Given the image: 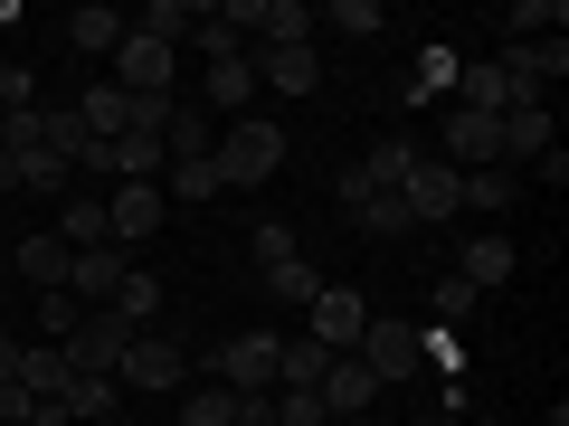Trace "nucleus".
Instances as JSON below:
<instances>
[{
  "mask_svg": "<svg viewBox=\"0 0 569 426\" xmlns=\"http://www.w3.org/2000/svg\"><path fill=\"white\" fill-rule=\"evenodd\" d=\"M284 152H295V142H284V123H266V114H238V123H228V133H219V152H209V162H219V181L228 190H257V181H276V171H284Z\"/></svg>",
  "mask_w": 569,
  "mask_h": 426,
  "instance_id": "obj_1",
  "label": "nucleus"
},
{
  "mask_svg": "<svg viewBox=\"0 0 569 426\" xmlns=\"http://www.w3.org/2000/svg\"><path fill=\"white\" fill-rule=\"evenodd\" d=\"M219 10H228V29H238L247 58H266V48H305V39H313V10H305V0H219Z\"/></svg>",
  "mask_w": 569,
  "mask_h": 426,
  "instance_id": "obj_2",
  "label": "nucleus"
},
{
  "mask_svg": "<svg viewBox=\"0 0 569 426\" xmlns=\"http://www.w3.org/2000/svg\"><path fill=\"white\" fill-rule=\"evenodd\" d=\"M114 388H152V398H181L190 388V351L171 342V332H133L114 361Z\"/></svg>",
  "mask_w": 569,
  "mask_h": 426,
  "instance_id": "obj_3",
  "label": "nucleus"
},
{
  "mask_svg": "<svg viewBox=\"0 0 569 426\" xmlns=\"http://www.w3.org/2000/svg\"><path fill=\"white\" fill-rule=\"evenodd\" d=\"M399 209H408V227H447V219H466V171L437 162V152H418V171L399 181Z\"/></svg>",
  "mask_w": 569,
  "mask_h": 426,
  "instance_id": "obj_4",
  "label": "nucleus"
},
{
  "mask_svg": "<svg viewBox=\"0 0 569 426\" xmlns=\"http://www.w3.org/2000/svg\"><path fill=\"white\" fill-rule=\"evenodd\" d=\"M351 361H361L380 388H408V379L427 369V332H408V323H380V313H370V332H361V351H351Z\"/></svg>",
  "mask_w": 569,
  "mask_h": 426,
  "instance_id": "obj_5",
  "label": "nucleus"
},
{
  "mask_svg": "<svg viewBox=\"0 0 569 426\" xmlns=\"http://www.w3.org/2000/svg\"><path fill=\"white\" fill-rule=\"evenodd\" d=\"M171 77H181V48L152 39V29H123V48H114V85L123 95H171Z\"/></svg>",
  "mask_w": 569,
  "mask_h": 426,
  "instance_id": "obj_6",
  "label": "nucleus"
},
{
  "mask_svg": "<svg viewBox=\"0 0 569 426\" xmlns=\"http://www.w3.org/2000/svg\"><path fill=\"white\" fill-rule=\"evenodd\" d=\"M123 342H133V323H114V313L96 304V313H86V323L67 332L58 351H67V369H77V379H114V361H123Z\"/></svg>",
  "mask_w": 569,
  "mask_h": 426,
  "instance_id": "obj_7",
  "label": "nucleus"
},
{
  "mask_svg": "<svg viewBox=\"0 0 569 426\" xmlns=\"http://www.w3.org/2000/svg\"><path fill=\"white\" fill-rule=\"evenodd\" d=\"M305 313H313V342H323L332 361H342V351H361V332H370V304L351 294V284H323Z\"/></svg>",
  "mask_w": 569,
  "mask_h": 426,
  "instance_id": "obj_8",
  "label": "nucleus"
},
{
  "mask_svg": "<svg viewBox=\"0 0 569 426\" xmlns=\"http://www.w3.org/2000/svg\"><path fill=\"white\" fill-rule=\"evenodd\" d=\"M437 162H456V171H503V123L456 104V114H447V152H437Z\"/></svg>",
  "mask_w": 569,
  "mask_h": 426,
  "instance_id": "obj_9",
  "label": "nucleus"
},
{
  "mask_svg": "<svg viewBox=\"0 0 569 426\" xmlns=\"http://www.w3.org/2000/svg\"><path fill=\"white\" fill-rule=\"evenodd\" d=\"M67 265H77V246L48 227V237H20V246H10V265H0V275H20L29 294H67Z\"/></svg>",
  "mask_w": 569,
  "mask_h": 426,
  "instance_id": "obj_10",
  "label": "nucleus"
},
{
  "mask_svg": "<svg viewBox=\"0 0 569 426\" xmlns=\"http://www.w3.org/2000/svg\"><path fill=\"white\" fill-rule=\"evenodd\" d=\"M104 219H114V246H142L162 227V181H114L104 190Z\"/></svg>",
  "mask_w": 569,
  "mask_h": 426,
  "instance_id": "obj_11",
  "label": "nucleus"
},
{
  "mask_svg": "<svg viewBox=\"0 0 569 426\" xmlns=\"http://www.w3.org/2000/svg\"><path fill=\"white\" fill-rule=\"evenodd\" d=\"M219 388H238V398H266V388H276V342H266V332H238V342L219 351Z\"/></svg>",
  "mask_w": 569,
  "mask_h": 426,
  "instance_id": "obj_12",
  "label": "nucleus"
},
{
  "mask_svg": "<svg viewBox=\"0 0 569 426\" xmlns=\"http://www.w3.org/2000/svg\"><path fill=\"white\" fill-rule=\"evenodd\" d=\"M313 398H323V417H361V407L380 398V379H370V369H361V361L342 351V361H323V379H313Z\"/></svg>",
  "mask_w": 569,
  "mask_h": 426,
  "instance_id": "obj_13",
  "label": "nucleus"
},
{
  "mask_svg": "<svg viewBox=\"0 0 569 426\" xmlns=\"http://www.w3.org/2000/svg\"><path fill=\"white\" fill-rule=\"evenodd\" d=\"M257 85H276V95H313V85H323L313 39H305V48H266V58H257Z\"/></svg>",
  "mask_w": 569,
  "mask_h": 426,
  "instance_id": "obj_14",
  "label": "nucleus"
},
{
  "mask_svg": "<svg viewBox=\"0 0 569 426\" xmlns=\"http://www.w3.org/2000/svg\"><path fill=\"white\" fill-rule=\"evenodd\" d=\"M114 284H123V246H86V256L67 265V294H77L86 313H96L104 294H114Z\"/></svg>",
  "mask_w": 569,
  "mask_h": 426,
  "instance_id": "obj_15",
  "label": "nucleus"
},
{
  "mask_svg": "<svg viewBox=\"0 0 569 426\" xmlns=\"http://www.w3.org/2000/svg\"><path fill=\"white\" fill-rule=\"evenodd\" d=\"M123 29H133V20H123V10H104V0H86V10H67V39H77L86 58H114V48H123Z\"/></svg>",
  "mask_w": 569,
  "mask_h": 426,
  "instance_id": "obj_16",
  "label": "nucleus"
},
{
  "mask_svg": "<svg viewBox=\"0 0 569 426\" xmlns=\"http://www.w3.org/2000/svg\"><path fill=\"white\" fill-rule=\"evenodd\" d=\"M77 114H86V133H96V142H123V133H133V95H123V85H86Z\"/></svg>",
  "mask_w": 569,
  "mask_h": 426,
  "instance_id": "obj_17",
  "label": "nucleus"
},
{
  "mask_svg": "<svg viewBox=\"0 0 569 426\" xmlns=\"http://www.w3.org/2000/svg\"><path fill=\"white\" fill-rule=\"evenodd\" d=\"M550 152V104H512L503 114V171L512 162H541Z\"/></svg>",
  "mask_w": 569,
  "mask_h": 426,
  "instance_id": "obj_18",
  "label": "nucleus"
},
{
  "mask_svg": "<svg viewBox=\"0 0 569 426\" xmlns=\"http://www.w3.org/2000/svg\"><path fill=\"white\" fill-rule=\"evenodd\" d=\"M104 313H114V323H133V332H152V323H162V284H152V275H133V265H123V284H114V294H104Z\"/></svg>",
  "mask_w": 569,
  "mask_h": 426,
  "instance_id": "obj_19",
  "label": "nucleus"
},
{
  "mask_svg": "<svg viewBox=\"0 0 569 426\" xmlns=\"http://www.w3.org/2000/svg\"><path fill=\"white\" fill-rule=\"evenodd\" d=\"M408 171H418V142H408V133H389V142H370V162H361V181L380 190V200H399V181H408Z\"/></svg>",
  "mask_w": 569,
  "mask_h": 426,
  "instance_id": "obj_20",
  "label": "nucleus"
},
{
  "mask_svg": "<svg viewBox=\"0 0 569 426\" xmlns=\"http://www.w3.org/2000/svg\"><path fill=\"white\" fill-rule=\"evenodd\" d=\"M257 95H266V85H257V58H219V67H209V104H228V123H238Z\"/></svg>",
  "mask_w": 569,
  "mask_h": 426,
  "instance_id": "obj_21",
  "label": "nucleus"
},
{
  "mask_svg": "<svg viewBox=\"0 0 569 426\" xmlns=\"http://www.w3.org/2000/svg\"><path fill=\"white\" fill-rule=\"evenodd\" d=\"M512 256H522V246H512V237H493V227H485V237H475L466 256H456V275H466L475 294H485V284H503V275H512Z\"/></svg>",
  "mask_w": 569,
  "mask_h": 426,
  "instance_id": "obj_22",
  "label": "nucleus"
},
{
  "mask_svg": "<svg viewBox=\"0 0 569 426\" xmlns=\"http://www.w3.org/2000/svg\"><path fill=\"white\" fill-rule=\"evenodd\" d=\"M67 379H77V369H67V351H58V342H29V361H20V398H67Z\"/></svg>",
  "mask_w": 569,
  "mask_h": 426,
  "instance_id": "obj_23",
  "label": "nucleus"
},
{
  "mask_svg": "<svg viewBox=\"0 0 569 426\" xmlns=\"http://www.w3.org/2000/svg\"><path fill=\"white\" fill-rule=\"evenodd\" d=\"M171 417H181V426H238V388H219V379H190Z\"/></svg>",
  "mask_w": 569,
  "mask_h": 426,
  "instance_id": "obj_24",
  "label": "nucleus"
},
{
  "mask_svg": "<svg viewBox=\"0 0 569 426\" xmlns=\"http://www.w3.org/2000/svg\"><path fill=\"white\" fill-rule=\"evenodd\" d=\"M323 361H332V351L313 342V332H295V342H276V388H313V379H323Z\"/></svg>",
  "mask_w": 569,
  "mask_h": 426,
  "instance_id": "obj_25",
  "label": "nucleus"
},
{
  "mask_svg": "<svg viewBox=\"0 0 569 426\" xmlns=\"http://www.w3.org/2000/svg\"><path fill=\"white\" fill-rule=\"evenodd\" d=\"M58 237L77 246V256H86V246H114V219H104V200H96V190H86V200H67V219H58Z\"/></svg>",
  "mask_w": 569,
  "mask_h": 426,
  "instance_id": "obj_26",
  "label": "nucleus"
},
{
  "mask_svg": "<svg viewBox=\"0 0 569 426\" xmlns=\"http://www.w3.org/2000/svg\"><path fill=\"white\" fill-rule=\"evenodd\" d=\"M67 426H104V417H114V407H123V388L114 379H67Z\"/></svg>",
  "mask_w": 569,
  "mask_h": 426,
  "instance_id": "obj_27",
  "label": "nucleus"
},
{
  "mask_svg": "<svg viewBox=\"0 0 569 426\" xmlns=\"http://www.w3.org/2000/svg\"><path fill=\"white\" fill-rule=\"evenodd\" d=\"M48 152L67 162V181H77V162L96 152V133H86V114H77V104H48Z\"/></svg>",
  "mask_w": 569,
  "mask_h": 426,
  "instance_id": "obj_28",
  "label": "nucleus"
},
{
  "mask_svg": "<svg viewBox=\"0 0 569 426\" xmlns=\"http://www.w3.org/2000/svg\"><path fill=\"white\" fill-rule=\"evenodd\" d=\"M181 39H200V58H209V67H219V58H247L238 29H228V10H200V0H190V29H181Z\"/></svg>",
  "mask_w": 569,
  "mask_h": 426,
  "instance_id": "obj_29",
  "label": "nucleus"
},
{
  "mask_svg": "<svg viewBox=\"0 0 569 426\" xmlns=\"http://www.w3.org/2000/svg\"><path fill=\"white\" fill-rule=\"evenodd\" d=\"M266 294H276V304H313V294H323V275H313L305 256H284V265H266Z\"/></svg>",
  "mask_w": 569,
  "mask_h": 426,
  "instance_id": "obj_30",
  "label": "nucleus"
},
{
  "mask_svg": "<svg viewBox=\"0 0 569 426\" xmlns=\"http://www.w3.org/2000/svg\"><path fill=\"white\" fill-rule=\"evenodd\" d=\"M313 29H342V39H380V0H332V10H323V20H313Z\"/></svg>",
  "mask_w": 569,
  "mask_h": 426,
  "instance_id": "obj_31",
  "label": "nucleus"
},
{
  "mask_svg": "<svg viewBox=\"0 0 569 426\" xmlns=\"http://www.w3.org/2000/svg\"><path fill=\"white\" fill-rule=\"evenodd\" d=\"M512 48H522V39H560V29H569V10H560V0H522V10H512Z\"/></svg>",
  "mask_w": 569,
  "mask_h": 426,
  "instance_id": "obj_32",
  "label": "nucleus"
},
{
  "mask_svg": "<svg viewBox=\"0 0 569 426\" xmlns=\"http://www.w3.org/2000/svg\"><path fill=\"white\" fill-rule=\"evenodd\" d=\"M342 219L361 227V237H408V209H399V200H380V190H370L361 209H342Z\"/></svg>",
  "mask_w": 569,
  "mask_h": 426,
  "instance_id": "obj_33",
  "label": "nucleus"
},
{
  "mask_svg": "<svg viewBox=\"0 0 569 426\" xmlns=\"http://www.w3.org/2000/svg\"><path fill=\"white\" fill-rule=\"evenodd\" d=\"M219 162H209V152H200V162H171V200H219Z\"/></svg>",
  "mask_w": 569,
  "mask_h": 426,
  "instance_id": "obj_34",
  "label": "nucleus"
},
{
  "mask_svg": "<svg viewBox=\"0 0 569 426\" xmlns=\"http://www.w3.org/2000/svg\"><path fill=\"white\" fill-rule=\"evenodd\" d=\"M512 200H522L512 171H466V209H512Z\"/></svg>",
  "mask_w": 569,
  "mask_h": 426,
  "instance_id": "obj_35",
  "label": "nucleus"
},
{
  "mask_svg": "<svg viewBox=\"0 0 569 426\" xmlns=\"http://www.w3.org/2000/svg\"><path fill=\"white\" fill-rule=\"evenodd\" d=\"M20 104H39V77L29 58H0V114H20Z\"/></svg>",
  "mask_w": 569,
  "mask_h": 426,
  "instance_id": "obj_36",
  "label": "nucleus"
},
{
  "mask_svg": "<svg viewBox=\"0 0 569 426\" xmlns=\"http://www.w3.org/2000/svg\"><path fill=\"white\" fill-rule=\"evenodd\" d=\"M77 323H86V304H77V294H39V332H48V342H67Z\"/></svg>",
  "mask_w": 569,
  "mask_h": 426,
  "instance_id": "obj_37",
  "label": "nucleus"
},
{
  "mask_svg": "<svg viewBox=\"0 0 569 426\" xmlns=\"http://www.w3.org/2000/svg\"><path fill=\"white\" fill-rule=\"evenodd\" d=\"M133 29H152V39H171V48H181V29H190V0H152V10H142Z\"/></svg>",
  "mask_w": 569,
  "mask_h": 426,
  "instance_id": "obj_38",
  "label": "nucleus"
},
{
  "mask_svg": "<svg viewBox=\"0 0 569 426\" xmlns=\"http://www.w3.org/2000/svg\"><path fill=\"white\" fill-rule=\"evenodd\" d=\"M466 313H475V284H466V275H447V284H437V332H456Z\"/></svg>",
  "mask_w": 569,
  "mask_h": 426,
  "instance_id": "obj_39",
  "label": "nucleus"
},
{
  "mask_svg": "<svg viewBox=\"0 0 569 426\" xmlns=\"http://www.w3.org/2000/svg\"><path fill=\"white\" fill-rule=\"evenodd\" d=\"M276 426H323V398L313 388H276Z\"/></svg>",
  "mask_w": 569,
  "mask_h": 426,
  "instance_id": "obj_40",
  "label": "nucleus"
},
{
  "mask_svg": "<svg viewBox=\"0 0 569 426\" xmlns=\"http://www.w3.org/2000/svg\"><path fill=\"white\" fill-rule=\"evenodd\" d=\"M20 190H67V162L58 152H20Z\"/></svg>",
  "mask_w": 569,
  "mask_h": 426,
  "instance_id": "obj_41",
  "label": "nucleus"
},
{
  "mask_svg": "<svg viewBox=\"0 0 569 426\" xmlns=\"http://www.w3.org/2000/svg\"><path fill=\"white\" fill-rule=\"evenodd\" d=\"M247 246H257V265H284V256H295V227H284V219H266Z\"/></svg>",
  "mask_w": 569,
  "mask_h": 426,
  "instance_id": "obj_42",
  "label": "nucleus"
},
{
  "mask_svg": "<svg viewBox=\"0 0 569 426\" xmlns=\"http://www.w3.org/2000/svg\"><path fill=\"white\" fill-rule=\"evenodd\" d=\"M20 361H29V342L10 323H0V398H10V388H20Z\"/></svg>",
  "mask_w": 569,
  "mask_h": 426,
  "instance_id": "obj_43",
  "label": "nucleus"
},
{
  "mask_svg": "<svg viewBox=\"0 0 569 426\" xmlns=\"http://www.w3.org/2000/svg\"><path fill=\"white\" fill-rule=\"evenodd\" d=\"M238 426H276V388L266 398H238Z\"/></svg>",
  "mask_w": 569,
  "mask_h": 426,
  "instance_id": "obj_44",
  "label": "nucleus"
},
{
  "mask_svg": "<svg viewBox=\"0 0 569 426\" xmlns=\"http://www.w3.org/2000/svg\"><path fill=\"white\" fill-rule=\"evenodd\" d=\"M0 190H20V162H10V152H0Z\"/></svg>",
  "mask_w": 569,
  "mask_h": 426,
  "instance_id": "obj_45",
  "label": "nucleus"
},
{
  "mask_svg": "<svg viewBox=\"0 0 569 426\" xmlns=\"http://www.w3.org/2000/svg\"><path fill=\"white\" fill-rule=\"evenodd\" d=\"M0 323H10V275H0Z\"/></svg>",
  "mask_w": 569,
  "mask_h": 426,
  "instance_id": "obj_46",
  "label": "nucleus"
},
{
  "mask_svg": "<svg viewBox=\"0 0 569 426\" xmlns=\"http://www.w3.org/2000/svg\"><path fill=\"white\" fill-rule=\"evenodd\" d=\"M427 426H466V417H427Z\"/></svg>",
  "mask_w": 569,
  "mask_h": 426,
  "instance_id": "obj_47",
  "label": "nucleus"
},
{
  "mask_svg": "<svg viewBox=\"0 0 569 426\" xmlns=\"http://www.w3.org/2000/svg\"><path fill=\"white\" fill-rule=\"evenodd\" d=\"M0 426H10V407H0Z\"/></svg>",
  "mask_w": 569,
  "mask_h": 426,
  "instance_id": "obj_48",
  "label": "nucleus"
}]
</instances>
